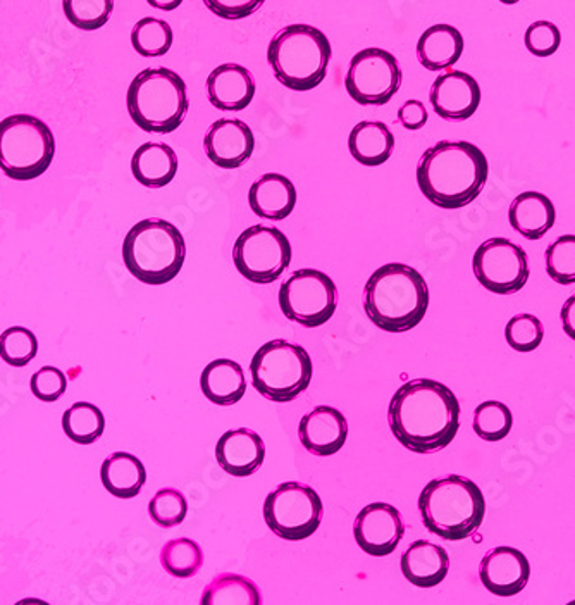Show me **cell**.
Wrapping results in <instances>:
<instances>
[{
    "label": "cell",
    "instance_id": "obj_1",
    "mask_svg": "<svg viewBox=\"0 0 575 605\" xmlns=\"http://www.w3.org/2000/svg\"><path fill=\"white\" fill-rule=\"evenodd\" d=\"M388 423L394 438L412 453H439L459 433V399L436 379H412L391 399Z\"/></svg>",
    "mask_w": 575,
    "mask_h": 605
},
{
    "label": "cell",
    "instance_id": "obj_2",
    "mask_svg": "<svg viewBox=\"0 0 575 605\" xmlns=\"http://www.w3.org/2000/svg\"><path fill=\"white\" fill-rule=\"evenodd\" d=\"M490 162L469 141H438L418 159L417 183L424 197L441 209L469 206L483 192Z\"/></svg>",
    "mask_w": 575,
    "mask_h": 605
},
{
    "label": "cell",
    "instance_id": "obj_3",
    "mask_svg": "<svg viewBox=\"0 0 575 605\" xmlns=\"http://www.w3.org/2000/svg\"><path fill=\"white\" fill-rule=\"evenodd\" d=\"M429 288L426 279L406 264L390 263L372 273L364 288V309L376 327L405 333L426 318Z\"/></svg>",
    "mask_w": 575,
    "mask_h": 605
},
{
    "label": "cell",
    "instance_id": "obj_4",
    "mask_svg": "<svg viewBox=\"0 0 575 605\" xmlns=\"http://www.w3.org/2000/svg\"><path fill=\"white\" fill-rule=\"evenodd\" d=\"M424 526L442 540L460 541L483 525L486 501L479 484L460 475L436 478L418 496Z\"/></svg>",
    "mask_w": 575,
    "mask_h": 605
},
{
    "label": "cell",
    "instance_id": "obj_5",
    "mask_svg": "<svg viewBox=\"0 0 575 605\" xmlns=\"http://www.w3.org/2000/svg\"><path fill=\"white\" fill-rule=\"evenodd\" d=\"M186 258L182 231L164 219L150 218L137 222L126 235L123 259L138 282L159 287L173 282Z\"/></svg>",
    "mask_w": 575,
    "mask_h": 605
},
{
    "label": "cell",
    "instance_id": "obj_6",
    "mask_svg": "<svg viewBox=\"0 0 575 605\" xmlns=\"http://www.w3.org/2000/svg\"><path fill=\"white\" fill-rule=\"evenodd\" d=\"M330 38L310 25H290L271 41L267 61L279 83L294 92L321 85L331 61Z\"/></svg>",
    "mask_w": 575,
    "mask_h": 605
},
{
    "label": "cell",
    "instance_id": "obj_7",
    "mask_svg": "<svg viewBox=\"0 0 575 605\" xmlns=\"http://www.w3.org/2000/svg\"><path fill=\"white\" fill-rule=\"evenodd\" d=\"M126 104L129 116L143 132L173 134L188 113V89L173 69H146L131 81Z\"/></svg>",
    "mask_w": 575,
    "mask_h": 605
},
{
    "label": "cell",
    "instance_id": "obj_8",
    "mask_svg": "<svg viewBox=\"0 0 575 605\" xmlns=\"http://www.w3.org/2000/svg\"><path fill=\"white\" fill-rule=\"evenodd\" d=\"M56 140L49 126L30 114L0 122V170L18 182H30L49 170Z\"/></svg>",
    "mask_w": 575,
    "mask_h": 605
},
{
    "label": "cell",
    "instance_id": "obj_9",
    "mask_svg": "<svg viewBox=\"0 0 575 605\" xmlns=\"http://www.w3.org/2000/svg\"><path fill=\"white\" fill-rule=\"evenodd\" d=\"M250 373L262 397L271 402H291L309 388L314 366L302 345L273 340L255 352Z\"/></svg>",
    "mask_w": 575,
    "mask_h": 605
},
{
    "label": "cell",
    "instance_id": "obj_10",
    "mask_svg": "<svg viewBox=\"0 0 575 605\" xmlns=\"http://www.w3.org/2000/svg\"><path fill=\"white\" fill-rule=\"evenodd\" d=\"M324 505L309 484L288 481L267 495L264 520L276 537L300 541L312 537L321 526Z\"/></svg>",
    "mask_w": 575,
    "mask_h": 605
},
{
    "label": "cell",
    "instance_id": "obj_11",
    "mask_svg": "<svg viewBox=\"0 0 575 605\" xmlns=\"http://www.w3.org/2000/svg\"><path fill=\"white\" fill-rule=\"evenodd\" d=\"M279 307L295 323L322 327L338 307V288L322 271L298 270L279 288Z\"/></svg>",
    "mask_w": 575,
    "mask_h": 605
},
{
    "label": "cell",
    "instance_id": "obj_12",
    "mask_svg": "<svg viewBox=\"0 0 575 605\" xmlns=\"http://www.w3.org/2000/svg\"><path fill=\"white\" fill-rule=\"evenodd\" d=\"M233 261L243 278L269 285L290 266L291 243L278 228L255 225L238 237Z\"/></svg>",
    "mask_w": 575,
    "mask_h": 605
},
{
    "label": "cell",
    "instance_id": "obj_13",
    "mask_svg": "<svg viewBox=\"0 0 575 605\" xmlns=\"http://www.w3.org/2000/svg\"><path fill=\"white\" fill-rule=\"evenodd\" d=\"M402 68L388 50L364 49L355 54L346 73V92L357 104L384 105L402 87Z\"/></svg>",
    "mask_w": 575,
    "mask_h": 605
},
{
    "label": "cell",
    "instance_id": "obj_14",
    "mask_svg": "<svg viewBox=\"0 0 575 605\" xmlns=\"http://www.w3.org/2000/svg\"><path fill=\"white\" fill-rule=\"evenodd\" d=\"M472 267L478 282L493 294H517L529 279L526 251L508 239H490L481 243L472 259Z\"/></svg>",
    "mask_w": 575,
    "mask_h": 605
},
{
    "label": "cell",
    "instance_id": "obj_15",
    "mask_svg": "<svg viewBox=\"0 0 575 605\" xmlns=\"http://www.w3.org/2000/svg\"><path fill=\"white\" fill-rule=\"evenodd\" d=\"M354 535L358 547L369 556H390L405 535V523L399 509L375 502L358 513Z\"/></svg>",
    "mask_w": 575,
    "mask_h": 605
},
{
    "label": "cell",
    "instance_id": "obj_16",
    "mask_svg": "<svg viewBox=\"0 0 575 605\" xmlns=\"http://www.w3.org/2000/svg\"><path fill=\"white\" fill-rule=\"evenodd\" d=\"M430 104L435 113L447 122H465L481 105V89L475 78L463 71L439 75L430 87Z\"/></svg>",
    "mask_w": 575,
    "mask_h": 605
},
{
    "label": "cell",
    "instance_id": "obj_17",
    "mask_svg": "<svg viewBox=\"0 0 575 605\" xmlns=\"http://www.w3.org/2000/svg\"><path fill=\"white\" fill-rule=\"evenodd\" d=\"M481 583L498 597H514L526 589L531 578V564L514 547H496L484 556L479 566Z\"/></svg>",
    "mask_w": 575,
    "mask_h": 605
},
{
    "label": "cell",
    "instance_id": "obj_18",
    "mask_svg": "<svg viewBox=\"0 0 575 605\" xmlns=\"http://www.w3.org/2000/svg\"><path fill=\"white\" fill-rule=\"evenodd\" d=\"M255 149V137L240 119H219L207 129L204 150L207 158L222 170H237L245 164Z\"/></svg>",
    "mask_w": 575,
    "mask_h": 605
},
{
    "label": "cell",
    "instance_id": "obj_19",
    "mask_svg": "<svg viewBox=\"0 0 575 605\" xmlns=\"http://www.w3.org/2000/svg\"><path fill=\"white\" fill-rule=\"evenodd\" d=\"M298 436L310 454L330 457L342 450L348 438V423L338 409L319 406L302 418Z\"/></svg>",
    "mask_w": 575,
    "mask_h": 605
},
{
    "label": "cell",
    "instance_id": "obj_20",
    "mask_svg": "<svg viewBox=\"0 0 575 605\" xmlns=\"http://www.w3.org/2000/svg\"><path fill=\"white\" fill-rule=\"evenodd\" d=\"M216 459L231 477H252L266 459V445L254 430H230L216 445Z\"/></svg>",
    "mask_w": 575,
    "mask_h": 605
},
{
    "label": "cell",
    "instance_id": "obj_21",
    "mask_svg": "<svg viewBox=\"0 0 575 605\" xmlns=\"http://www.w3.org/2000/svg\"><path fill=\"white\" fill-rule=\"evenodd\" d=\"M210 104L221 111H243L255 98V78L245 66L221 65L207 78Z\"/></svg>",
    "mask_w": 575,
    "mask_h": 605
},
{
    "label": "cell",
    "instance_id": "obj_22",
    "mask_svg": "<svg viewBox=\"0 0 575 605\" xmlns=\"http://www.w3.org/2000/svg\"><path fill=\"white\" fill-rule=\"evenodd\" d=\"M249 204L255 215L271 221H283L297 206V189L288 178L266 173L250 186Z\"/></svg>",
    "mask_w": 575,
    "mask_h": 605
},
{
    "label": "cell",
    "instance_id": "obj_23",
    "mask_svg": "<svg viewBox=\"0 0 575 605\" xmlns=\"http://www.w3.org/2000/svg\"><path fill=\"white\" fill-rule=\"evenodd\" d=\"M400 566L403 577L411 581L412 585L418 589H433L447 578L450 571V557L439 545L415 540L403 552Z\"/></svg>",
    "mask_w": 575,
    "mask_h": 605
},
{
    "label": "cell",
    "instance_id": "obj_24",
    "mask_svg": "<svg viewBox=\"0 0 575 605\" xmlns=\"http://www.w3.org/2000/svg\"><path fill=\"white\" fill-rule=\"evenodd\" d=\"M508 219L511 228L519 231L524 239L539 240L555 225L556 210L550 197L529 190L511 202Z\"/></svg>",
    "mask_w": 575,
    "mask_h": 605
},
{
    "label": "cell",
    "instance_id": "obj_25",
    "mask_svg": "<svg viewBox=\"0 0 575 605\" xmlns=\"http://www.w3.org/2000/svg\"><path fill=\"white\" fill-rule=\"evenodd\" d=\"M463 54V37L451 25H435L421 35L417 59L429 71H441L459 62Z\"/></svg>",
    "mask_w": 575,
    "mask_h": 605
},
{
    "label": "cell",
    "instance_id": "obj_26",
    "mask_svg": "<svg viewBox=\"0 0 575 605\" xmlns=\"http://www.w3.org/2000/svg\"><path fill=\"white\" fill-rule=\"evenodd\" d=\"M131 171L137 182L147 189H164L177 173V156L170 146L149 141L138 147L131 159Z\"/></svg>",
    "mask_w": 575,
    "mask_h": 605
},
{
    "label": "cell",
    "instance_id": "obj_27",
    "mask_svg": "<svg viewBox=\"0 0 575 605\" xmlns=\"http://www.w3.org/2000/svg\"><path fill=\"white\" fill-rule=\"evenodd\" d=\"M200 388L204 396L218 406H234L245 396V375L240 364L231 359H216L202 372Z\"/></svg>",
    "mask_w": 575,
    "mask_h": 605
},
{
    "label": "cell",
    "instance_id": "obj_28",
    "mask_svg": "<svg viewBox=\"0 0 575 605\" xmlns=\"http://www.w3.org/2000/svg\"><path fill=\"white\" fill-rule=\"evenodd\" d=\"M101 478L105 490L117 499H134L146 484L147 469L134 454L114 453L104 460Z\"/></svg>",
    "mask_w": 575,
    "mask_h": 605
},
{
    "label": "cell",
    "instance_id": "obj_29",
    "mask_svg": "<svg viewBox=\"0 0 575 605\" xmlns=\"http://www.w3.org/2000/svg\"><path fill=\"white\" fill-rule=\"evenodd\" d=\"M348 149L355 161L364 165H381L391 158L394 137L382 122L358 123L348 138Z\"/></svg>",
    "mask_w": 575,
    "mask_h": 605
},
{
    "label": "cell",
    "instance_id": "obj_30",
    "mask_svg": "<svg viewBox=\"0 0 575 605\" xmlns=\"http://www.w3.org/2000/svg\"><path fill=\"white\" fill-rule=\"evenodd\" d=\"M204 605H261L262 595L255 581L242 574L221 573L202 593Z\"/></svg>",
    "mask_w": 575,
    "mask_h": 605
},
{
    "label": "cell",
    "instance_id": "obj_31",
    "mask_svg": "<svg viewBox=\"0 0 575 605\" xmlns=\"http://www.w3.org/2000/svg\"><path fill=\"white\" fill-rule=\"evenodd\" d=\"M62 430L74 444H95L104 435L105 418L95 403L77 402L65 412Z\"/></svg>",
    "mask_w": 575,
    "mask_h": 605
},
{
    "label": "cell",
    "instance_id": "obj_32",
    "mask_svg": "<svg viewBox=\"0 0 575 605\" xmlns=\"http://www.w3.org/2000/svg\"><path fill=\"white\" fill-rule=\"evenodd\" d=\"M161 564L171 577L188 580L204 566V550L192 538H176L162 547Z\"/></svg>",
    "mask_w": 575,
    "mask_h": 605
},
{
    "label": "cell",
    "instance_id": "obj_33",
    "mask_svg": "<svg viewBox=\"0 0 575 605\" xmlns=\"http://www.w3.org/2000/svg\"><path fill=\"white\" fill-rule=\"evenodd\" d=\"M173 30L170 23L158 18H143L131 32V44L143 57H161L170 53L173 45Z\"/></svg>",
    "mask_w": 575,
    "mask_h": 605
},
{
    "label": "cell",
    "instance_id": "obj_34",
    "mask_svg": "<svg viewBox=\"0 0 575 605\" xmlns=\"http://www.w3.org/2000/svg\"><path fill=\"white\" fill-rule=\"evenodd\" d=\"M514 426V414L508 406L498 400L479 403L474 411V432L486 442H499L507 438Z\"/></svg>",
    "mask_w": 575,
    "mask_h": 605
},
{
    "label": "cell",
    "instance_id": "obj_35",
    "mask_svg": "<svg viewBox=\"0 0 575 605\" xmlns=\"http://www.w3.org/2000/svg\"><path fill=\"white\" fill-rule=\"evenodd\" d=\"M66 18L83 32H95L110 21L114 0H62Z\"/></svg>",
    "mask_w": 575,
    "mask_h": 605
},
{
    "label": "cell",
    "instance_id": "obj_36",
    "mask_svg": "<svg viewBox=\"0 0 575 605\" xmlns=\"http://www.w3.org/2000/svg\"><path fill=\"white\" fill-rule=\"evenodd\" d=\"M38 354V340L28 328L13 327L0 335V357L9 366L25 367Z\"/></svg>",
    "mask_w": 575,
    "mask_h": 605
},
{
    "label": "cell",
    "instance_id": "obj_37",
    "mask_svg": "<svg viewBox=\"0 0 575 605\" xmlns=\"http://www.w3.org/2000/svg\"><path fill=\"white\" fill-rule=\"evenodd\" d=\"M188 514L186 496L177 489H162L152 496L149 516L161 528H174L182 525Z\"/></svg>",
    "mask_w": 575,
    "mask_h": 605
},
{
    "label": "cell",
    "instance_id": "obj_38",
    "mask_svg": "<svg viewBox=\"0 0 575 605\" xmlns=\"http://www.w3.org/2000/svg\"><path fill=\"white\" fill-rule=\"evenodd\" d=\"M547 273L560 285L575 283V235H563L547 249Z\"/></svg>",
    "mask_w": 575,
    "mask_h": 605
},
{
    "label": "cell",
    "instance_id": "obj_39",
    "mask_svg": "<svg viewBox=\"0 0 575 605\" xmlns=\"http://www.w3.org/2000/svg\"><path fill=\"white\" fill-rule=\"evenodd\" d=\"M505 339L514 351H536L544 339L543 323L532 315L514 316L505 328Z\"/></svg>",
    "mask_w": 575,
    "mask_h": 605
},
{
    "label": "cell",
    "instance_id": "obj_40",
    "mask_svg": "<svg viewBox=\"0 0 575 605\" xmlns=\"http://www.w3.org/2000/svg\"><path fill=\"white\" fill-rule=\"evenodd\" d=\"M526 47L532 56L550 57L562 45V33L559 26L550 21H536L526 32Z\"/></svg>",
    "mask_w": 575,
    "mask_h": 605
},
{
    "label": "cell",
    "instance_id": "obj_41",
    "mask_svg": "<svg viewBox=\"0 0 575 605\" xmlns=\"http://www.w3.org/2000/svg\"><path fill=\"white\" fill-rule=\"evenodd\" d=\"M33 396L42 402H56L61 399L68 388V379L61 369L54 366H45L32 376L30 381Z\"/></svg>",
    "mask_w": 575,
    "mask_h": 605
},
{
    "label": "cell",
    "instance_id": "obj_42",
    "mask_svg": "<svg viewBox=\"0 0 575 605\" xmlns=\"http://www.w3.org/2000/svg\"><path fill=\"white\" fill-rule=\"evenodd\" d=\"M266 0H204L210 13L222 20H243L261 9Z\"/></svg>",
    "mask_w": 575,
    "mask_h": 605
},
{
    "label": "cell",
    "instance_id": "obj_43",
    "mask_svg": "<svg viewBox=\"0 0 575 605\" xmlns=\"http://www.w3.org/2000/svg\"><path fill=\"white\" fill-rule=\"evenodd\" d=\"M427 119H429V114H427L426 105L421 101H406L399 110L400 125L411 132L424 128Z\"/></svg>",
    "mask_w": 575,
    "mask_h": 605
},
{
    "label": "cell",
    "instance_id": "obj_44",
    "mask_svg": "<svg viewBox=\"0 0 575 605\" xmlns=\"http://www.w3.org/2000/svg\"><path fill=\"white\" fill-rule=\"evenodd\" d=\"M560 319H562L563 331L572 340H575V295H572L571 299H567V302L563 304Z\"/></svg>",
    "mask_w": 575,
    "mask_h": 605
},
{
    "label": "cell",
    "instance_id": "obj_45",
    "mask_svg": "<svg viewBox=\"0 0 575 605\" xmlns=\"http://www.w3.org/2000/svg\"><path fill=\"white\" fill-rule=\"evenodd\" d=\"M147 2L159 11H174L183 4V0H147Z\"/></svg>",
    "mask_w": 575,
    "mask_h": 605
},
{
    "label": "cell",
    "instance_id": "obj_46",
    "mask_svg": "<svg viewBox=\"0 0 575 605\" xmlns=\"http://www.w3.org/2000/svg\"><path fill=\"white\" fill-rule=\"evenodd\" d=\"M499 2H502V4L514 5L520 2V0H499Z\"/></svg>",
    "mask_w": 575,
    "mask_h": 605
}]
</instances>
